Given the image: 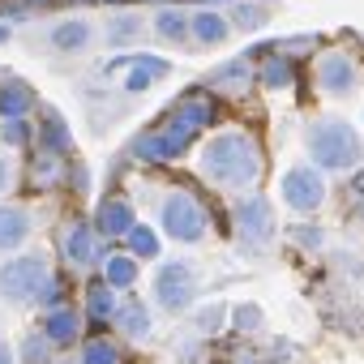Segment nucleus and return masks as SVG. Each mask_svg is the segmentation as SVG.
Instances as JSON below:
<instances>
[{"instance_id":"aec40b11","label":"nucleus","mask_w":364,"mask_h":364,"mask_svg":"<svg viewBox=\"0 0 364 364\" xmlns=\"http://www.w3.org/2000/svg\"><path fill=\"white\" fill-rule=\"evenodd\" d=\"M228 35H232V22L223 14H193V43L219 48V43H228Z\"/></svg>"},{"instance_id":"473e14b6","label":"nucleus","mask_w":364,"mask_h":364,"mask_svg":"<svg viewBox=\"0 0 364 364\" xmlns=\"http://www.w3.org/2000/svg\"><path fill=\"white\" fill-rule=\"evenodd\" d=\"M5 185H9V163H5V154H0V193H5Z\"/></svg>"},{"instance_id":"4468645a","label":"nucleus","mask_w":364,"mask_h":364,"mask_svg":"<svg viewBox=\"0 0 364 364\" xmlns=\"http://www.w3.org/2000/svg\"><path fill=\"white\" fill-rule=\"evenodd\" d=\"M77 330H82V313H77L73 304H52V309L43 313V334H48L56 347L73 343V338H77Z\"/></svg>"},{"instance_id":"b1692460","label":"nucleus","mask_w":364,"mask_h":364,"mask_svg":"<svg viewBox=\"0 0 364 364\" xmlns=\"http://www.w3.org/2000/svg\"><path fill=\"white\" fill-rule=\"evenodd\" d=\"M124 240H129V249H133V257H137V262H141V257H146V262H154V257H159V232H150L146 223H133V232H129Z\"/></svg>"},{"instance_id":"4be33fe9","label":"nucleus","mask_w":364,"mask_h":364,"mask_svg":"<svg viewBox=\"0 0 364 364\" xmlns=\"http://www.w3.org/2000/svg\"><path fill=\"white\" fill-rule=\"evenodd\" d=\"M116 309H120V304H116V287H112V283H103V287H90V291H86V313H90L95 321H112V317H116Z\"/></svg>"},{"instance_id":"7ed1b4c3","label":"nucleus","mask_w":364,"mask_h":364,"mask_svg":"<svg viewBox=\"0 0 364 364\" xmlns=\"http://www.w3.org/2000/svg\"><path fill=\"white\" fill-rule=\"evenodd\" d=\"M304 141H309L313 163L326 167V171H351V167H360V159H364L360 133H355L347 120H338V116H321L317 124H309Z\"/></svg>"},{"instance_id":"f8f14e48","label":"nucleus","mask_w":364,"mask_h":364,"mask_svg":"<svg viewBox=\"0 0 364 364\" xmlns=\"http://www.w3.org/2000/svg\"><path fill=\"white\" fill-rule=\"evenodd\" d=\"M133 206H129V198H120V193H112V198H103L99 202V215H95V228H99V236H129L133 232Z\"/></svg>"},{"instance_id":"a878e982","label":"nucleus","mask_w":364,"mask_h":364,"mask_svg":"<svg viewBox=\"0 0 364 364\" xmlns=\"http://www.w3.org/2000/svg\"><path fill=\"white\" fill-rule=\"evenodd\" d=\"M82 364H120V347L112 338H86L82 343Z\"/></svg>"},{"instance_id":"0eeeda50","label":"nucleus","mask_w":364,"mask_h":364,"mask_svg":"<svg viewBox=\"0 0 364 364\" xmlns=\"http://www.w3.org/2000/svg\"><path fill=\"white\" fill-rule=\"evenodd\" d=\"M279 198H283L287 210H296V215H313V210L326 202V180H321V171L309 167V163L287 167L283 180H279Z\"/></svg>"},{"instance_id":"7c9ffc66","label":"nucleus","mask_w":364,"mask_h":364,"mask_svg":"<svg viewBox=\"0 0 364 364\" xmlns=\"http://www.w3.org/2000/svg\"><path fill=\"white\" fill-rule=\"evenodd\" d=\"M236 321H240V330H257L262 309H257V304H245V309H236Z\"/></svg>"},{"instance_id":"2eb2a0df","label":"nucleus","mask_w":364,"mask_h":364,"mask_svg":"<svg viewBox=\"0 0 364 364\" xmlns=\"http://www.w3.org/2000/svg\"><path fill=\"white\" fill-rule=\"evenodd\" d=\"M116 330L124 334V338H133V343H146L150 338V330H154V321H150V309L141 304V300H124L120 309H116Z\"/></svg>"},{"instance_id":"1a4fd4ad","label":"nucleus","mask_w":364,"mask_h":364,"mask_svg":"<svg viewBox=\"0 0 364 364\" xmlns=\"http://www.w3.org/2000/svg\"><path fill=\"white\" fill-rule=\"evenodd\" d=\"M317 86H321L326 95H334V99L351 95V90L360 86V69H355V60H351L347 52H326V56L317 60Z\"/></svg>"},{"instance_id":"dca6fc26","label":"nucleus","mask_w":364,"mask_h":364,"mask_svg":"<svg viewBox=\"0 0 364 364\" xmlns=\"http://www.w3.org/2000/svg\"><path fill=\"white\" fill-rule=\"evenodd\" d=\"M90 39H95V26H90L86 18H69V22L52 26V35H48V43H52L56 52H86Z\"/></svg>"},{"instance_id":"393cba45","label":"nucleus","mask_w":364,"mask_h":364,"mask_svg":"<svg viewBox=\"0 0 364 364\" xmlns=\"http://www.w3.org/2000/svg\"><path fill=\"white\" fill-rule=\"evenodd\" d=\"M103 279H107L116 291H120V287H133V283H137V257H107Z\"/></svg>"},{"instance_id":"6e6552de","label":"nucleus","mask_w":364,"mask_h":364,"mask_svg":"<svg viewBox=\"0 0 364 364\" xmlns=\"http://www.w3.org/2000/svg\"><path fill=\"white\" fill-rule=\"evenodd\" d=\"M236 232H240V240L249 245V249H266L270 240H274V210H270V202L262 198V193H245L240 202H236Z\"/></svg>"},{"instance_id":"9b49d317","label":"nucleus","mask_w":364,"mask_h":364,"mask_svg":"<svg viewBox=\"0 0 364 364\" xmlns=\"http://www.w3.org/2000/svg\"><path fill=\"white\" fill-rule=\"evenodd\" d=\"M120 69H124V90L129 95H137L150 82L167 77V60H159V56H124V60H112L107 65V73H120Z\"/></svg>"},{"instance_id":"39448f33","label":"nucleus","mask_w":364,"mask_h":364,"mask_svg":"<svg viewBox=\"0 0 364 364\" xmlns=\"http://www.w3.org/2000/svg\"><path fill=\"white\" fill-rule=\"evenodd\" d=\"M154 300L171 317L189 313L193 300H198V266L193 262H167V266H159V274H154Z\"/></svg>"},{"instance_id":"e433bc0d","label":"nucleus","mask_w":364,"mask_h":364,"mask_svg":"<svg viewBox=\"0 0 364 364\" xmlns=\"http://www.w3.org/2000/svg\"><path fill=\"white\" fill-rule=\"evenodd\" d=\"M31 5H48V0H31Z\"/></svg>"},{"instance_id":"2f4dec72","label":"nucleus","mask_w":364,"mask_h":364,"mask_svg":"<svg viewBox=\"0 0 364 364\" xmlns=\"http://www.w3.org/2000/svg\"><path fill=\"white\" fill-rule=\"evenodd\" d=\"M296 240H304L309 249H317V245H321V232H313V228H296Z\"/></svg>"},{"instance_id":"c9c22d12","label":"nucleus","mask_w":364,"mask_h":364,"mask_svg":"<svg viewBox=\"0 0 364 364\" xmlns=\"http://www.w3.org/2000/svg\"><path fill=\"white\" fill-rule=\"evenodd\" d=\"M82 5H95V0H82ZM99 5H107V0H99Z\"/></svg>"},{"instance_id":"20e7f679","label":"nucleus","mask_w":364,"mask_h":364,"mask_svg":"<svg viewBox=\"0 0 364 364\" xmlns=\"http://www.w3.org/2000/svg\"><path fill=\"white\" fill-rule=\"evenodd\" d=\"M159 223H163V232H167L171 240H180V245H198V240L206 236V223H210V219H206V206H202L193 193L176 189V193L163 198Z\"/></svg>"},{"instance_id":"c85d7f7f","label":"nucleus","mask_w":364,"mask_h":364,"mask_svg":"<svg viewBox=\"0 0 364 364\" xmlns=\"http://www.w3.org/2000/svg\"><path fill=\"white\" fill-rule=\"evenodd\" d=\"M0 137H5L9 146H26V141H31V129H26V120H22V116H14V120L0 124Z\"/></svg>"},{"instance_id":"cd10ccee","label":"nucleus","mask_w":364,"mask_h":364,"mask_svg":"<svg viewBox=\"0 0 364 364\" xmlns=\"http://www.w3.org/2000/svg\"><path fill=\"white\" fill-rule=\"evenodd\" d=\"M232 18H236V31H262L270 22L266 18V5H253V0H249V5H236Z\"/></svg>"},{"instance_id":"6ab92c4d","label":"nucleus","mask_w":364,"mask_h":364,"mask_svg":"<svg viewBox=\"0 0 364 364\" xmlns=\"http://www.w3.org/2000/svg\"><path fill=\"white\" fill-rule=\"evenodd\" d=\"M154 35H159L163 43H189V39H193V18L180 14V9H159Z\"/></svg>"},{"instance_id":"5701e85b","label":"nucleus","mask_w":364,"mask_h":364,"mask_svg":"<svg viewBox=\"0 0 364 364\" xmlns=\"http://www.w3.org/2000/svg\"><path fill=\"white\" fill-rule=\"evenodd\" d=\"M141 31H146V22H141L137 14H120V18H112V22H107V43H112V48L133 43Z\"/></svg>"},{"instance_id":"f704fd0d","label":"nucleus","mask_w":364,"mask_h":364,"mask_svg":"<svg viewBox=\"0 0 364 364\" xmlns=\"http://www.w3.org/2000/svg\"><path fill=\"white\" fill-rule=\"evenodd\" d=\"M5 39H9V26H0V43H5Z\"/></svg>"},{"instance_id":"bb28decb","label":"nucleus","mask_w":364,"mask_h":364,"mask_svg":"<svg viewBox=\"0 0 364 364\" xmlns=\"http://www.w3.org/2000/svg\"><path fill=\"white\" fill-rule=\"evenodd\" d=\"M52 347H56V343H52L43 330H35V334H26V338H22V360H26V364H48Z\"/></svg>"},{"instance_id":"f257e3e1","label":"nucleus","mask_w":364,"mask_h":364,"mask_svg":"<svg viewBox=\"0 0 364 364\" xmlns=\"http://www.w3.org/2000/svg\"><path fill=\"white\" fill-rule=\"evenodd\" d=\"M202 176L210 180L215 189L223 193H249L257 180H262V150L249 133H215L206 146H202Z\"/></svg>"},{"instance_id":"72a5a7b5","label":"nucleus","mask_w":364,"mask_h":364,"mask_svg":"<svg viewBox=\"0 0 364 364\" xmlns=\"http://www.w3.org/2000/svg\"><path fill=\"white\" fill-rule=\"evenodd\" d=\"M0 364H14V351H9V343H0Z\"/></svg>"},{"instance_id":"f3484780","label":"nucleus","mask_w":364,"mask_h":364,"mask_svg":"<svg viewBox=\"0 0 364 364\" xmlns=\"http://www.w3.org/2000/svg\"><path fill=\"white\" fill-rule=\"evenodd\" d=\"M69 124L60 120V112L56 107H43V116H39V146H43V154H69Z\"/></svg>"},{"instance_id":"423d86ee","label":"nucleus","mask_w":364,"mask_h":364,"mask_svg":"<svg viewBox=\"0 0 364 364\" xmlns=\"http://www.w3.org/2000/svg\"><path fill=\"white\" fill-rule=\"evenodd\" d=\"M193 124L189 120H180L176 112H171V120L167 124H159V129H150V133H141L137 141H133V154L137 159H146V163H167V159H180L189 150V141H193Z\"/></svg>"},{"instance_id":"a211bd4d","label":"nucleus","mask_w":364,"mask_h":364,"mask_svg":"<svg viewBox=\"0 0 364 364\" xmlns=\"http://www.w3.org/2000/svg\"><path fill=\"white\" fill-rule=\"evenodd\" d=\"M35 107V90L18 77H9L5 86H0V120H14V116H26Z\"/></svg>"},{"instance_id":"f03ea898","label":"nucleus","mask_w":364,"mask_h":364,"mask_svg":"<svg viewBox=\"0 0 364 364\" xmlns=\"http://www.w3.org/2000/svg\"><path fill=\"white\" fill-rule=\"evenodd\" d=\"M0 300L26 309V304H60V283L52 279V266L43 253H26L0 266Z\"/></svg>"},{"instance_id":"9d476101","label":"nucleus","mask_w":364,"mask_h":364,"mask_svg":"<svg viewBox=\"0 0 364 364\" xmlns=\"http://www.w3.org/2000/svg\"><path fill=\"white\" fill-rule=\"evenodd\" d=\"M60 249H65V262L77 266V270H90L99 262V228L90 223H69L65 236H60Z\"/></svg>"},{"instance_id":"412c9836","label":"nucleus","mask_w":364,"mask_h":364,"mask_svg":"<svg viewBox=\"0 0 364 364\" xmlns=\"http://www.w3.org/2000/svg\"><path fill=\"white\" fill-rule=\"evenodd\" d=\"M270 56L262 60V69H257V82L266 86V90H287L291 86V60L283 56V48H266Z\"/></svg>"},{"instance_id":"ddd939ff","label":"nucleus","mask_w":364,"mask_h":364,"mask_svg":"<svg viewBox=\"0 0 364 364\" xmlns=\"http://www.w3.org/2000/svg\"><path fill=\"white\" fill-rule=\"evenodd\" d=\"M31 232H35V223L22 206H0V253L22 249L31 240Z\"/></svg>"},{"instance_id":"c756f323","label":"nucleus","mask_w":364,"mask_h":364,"mask_svg":"<svg viewBox=\"0 0 364 364\" xmlns=\"http://www.w3.org/2000/svg\"><path fill=\"white\" fill-rule=\"evenodd\" d=\"M223 317H228V304H215V309H206V313L198 317V330H202V334H215V330L223 326Z\"/></svg>"}]
</instances>
